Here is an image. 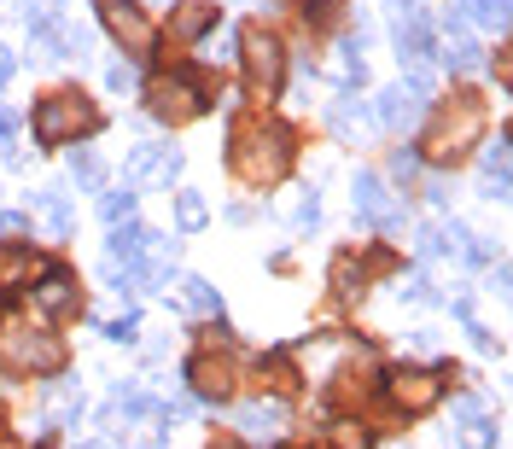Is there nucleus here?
<instances>
[{
  "mask_svg": "<svg viewBox=\"0 0 513 449\" xmlns=\"http://www.w3.org/2000/svg\"><path fill=\"white\" fill-rule=\"evenodd\" d=\"M292 152L298 140L286 123H263V117H245L234 123V146H228V164L240 175L245 187H274L280 175L292 170Z\"/></svg>",
  "mask_w": 513,
  "mask_h": 449,
  "instance_id": "f257e3e1",
  "label": "nucleus"
},
{
  "mask_svg": "<svg viewBox=\"0 0 513 449\" xmlns=\"http://www.w3.org/2000/svg\"><path fill=\"white\" fill-rule=\"evenodd\" d=\"M484 135V105L473 94H449V111H438V123H432V135H426V158H438V164H455V158H467Z\"/></svg>",
  "mask_w": 513,
  "mask_h": 449,
  "instance_id": "f03ea898",
  "label": "nucleus"
},
{
  "mask_svg": "<svg viewBox=\"0 0 513 449\" xmlns=\"http://www.w3.org/2000/svg\"><path fill=\"white\" fill-rule=\"evenodd\" d=\"M146 111L158 117V123H193V117H205L210 111V88L199 76H187V70H170V76H152L146 82Z\"/></svg>",
  "mask_w": 513,
  "mask_h": 449,
  "instance_id": "7ed1b4c3",
  "label": "nucleus"
},
{
  "mask_svg": "<svg viewBox=\"0 0 513 449\" xmlns=\"http://www.w3.org/2000/svg\"><path fill=\"white\" fill-rule=\"evenodd\" d=\"M100 129V111L88 94H47L35 105V140L41 146H65L76 135H94Z\"/></svg>",
  "mask_w": 513,
  "mask_h": 449,
  "instance_id": "20e7f679",
  "label": "nucleus"
},
{
  "mask_svg": "<svg viewBox=\"0 0 513 449\" xmlns=\"http://www.w3.org/2000/svg\"><path fill=\"white\" fill-rule=\"evenodd\" d=\"M240 59H245V82H251V94H257V100H274L280 82H286V47H280V35L263 30V24H245Z\"/></svg>",
  "mask_w": 513,
  "mask_h": 449,
  "instance_id": "39448f33",
  "label": "nucleus"
},
{
  "mask_svg": "<svg viewBox=\"0 0 513 449\" xmlns=\"http://www.w3.org/2000/svg\"><path fill=\"white\" fill-rule=\"evenodd\" d=\"M0 356H6L12 368H24V374H59V368H65V339L12 327V333H0Z\"/></svg>",
  "mask_w": 513,
  "mask_h": 449,
  "instance_id": "423d86ee",
  "label": "nucleus"
},
{
  "mask_svg": "<svg viewBox=\"0 0 513 449\" xmlns=\"http://www.w3.org/2000/svg\"><path fill=\"white\" fill-rule=\"evenodd\" d=\"M438 397H444V374L438 368H397V374H385V403L397 415H432Z\"/></svg>",
  "mask_w": 513,
  "mask_h": 449,
  "instance_id": "0eeeda50",
  "label": "nucleus"
},
{
  "mask_svg": "<svg viewBox=\"0 0 513 449\" xmlns=\"http://www.w3.org/2000/svg\"><path fill=\"white\" fill-rule=\"evenodd\" d=\"M30 304L35 315H47V321H70V315H82V292H76V275L59 269V263H47L41 280L30 286Z\"/></svg>",
  "mask_w": 513,
  "mask_h": 449,
  "instance_id": "6e6552de",
  "label": "nucleus"
},
{
  "mask_svg": "<svg viewBox=\"0 0 513 449\" xmlns=\"http://www.w3.org/2000/svg\"><path fill=\"white\" fill-rule=\"evenodd\" d=\"M350 199H356V210L374 222L379 234H403L409 210H403V199H391V193H385V181H379L374 170H356V193H350Z\"/></svg>",
  "mask_w": 513,
  "mask_h": 449,
  "instance_id": "1a4fd4ad",
  "label": "nucleus"
},
{
  "mask_svg": "<svg viewBox=\"0 0 513 449\" xmlns=\"http://www.w3.org/2000/svg\"><path fill=\"white\" fill-rule=\"evenodd\" d=\"M187 385H193V397L210 403V409L228 403V397H234V356H228V350H222V356H216V350H199V356L187 362Z\"/></svg>",
  "mask_w": 513,
  "mask_h": 449,
  "instance_id": "9d476101",
  "label": "nucleus"
},
{
  "mask_svg": "<svg viewBox=\"0 0 513 449\" xmlns=\"http://www.w3.org/2000/svg\"><path fill=\"white\" fill-rule=\"evenodd\" d=\"M100 24L117 35L129 53H146V47H152V24H146V12H140L135 0H100Z\"/></svg>",
  "mask_w": 513,
  "mask_h": 449,
  "instance_id": "9b49d317",
  "label": "nucleus"
},
{
  "mask_svg": "<svg viewBox=\"0 0 513 449\" xmlns=\"http://www.w3.org/2000/svg\"><path fill=\"white\" fill-rule=\"evenodd\" d=\"M234 432H240V444H280V432H286V409L280 403H240V415H234Z\"/></svg>",
  "mask_w": 513,
  "mask_h": 449,
  "instance_id": "f8f14e48",
  "label": "nucleus"
},
{
  "mask_svg": "<svg viewBox=\"0 0 513 449\" xmlns=\"http://www.w3.org/2000/svg\"><path fill=\"white\" fill-rule=\"evenodd\" d=\"M216 18H222V6H210V0H187V6H175L170 12V41L175 47H193V41H205L216 30Z\"/></svg>",
  "mask_w": 513,
  "mask_h": 449,
  "instance_id": "ddd939ff",
  "label": "nucleus"
},
{
  "mask_svg": "<svg viewBox=\"0 0 513 449\" xmlns=\"http://www.w3.org/2000/svg\"><path fill=\"white\" fill-rule=\"evenodd\" d=\"M420 111H426V94H414L409 82H397V88H385L374 105V117L385 123V129H414L420 123Z\"/></svg>",
  "mask_w": 513,
  "mask_h": 449,
  "instance_id": "4468645a",
  "label": "nucleus"
},
{
  "mask_svg": "<svg viewBox=\"0 0 513 449\" xmlns=\"http://www.w3.org/2000/svg\"><path fill=\"white\" fill-rule=\"evenodd\" d=\"M455 415H461V426H455V444H461V449H490V444H496V420L484 415L479 397H461V409H455Z\"/></svg>",
  "mask_w": 513,
  "mask_h": 449,
  "instance_id": "2eb2a0df",
  "label": "nucleus"
},
{
  "mask_svg": "<svg viewBox=\"0 0 513 449\" xmlns=\"http://www.w3.org/2000/svg\"><path fill=\"white\" fill-rule=\"evenodd\" d=\"M444 65L455 70V76H467V70H479V65H484L479 41L467 35V24H461V18H449V24H444Z\"/></svg>",
  "mask_w": 513,
  "mask_h": 449,
  "instance_id": "dca6fc26",
  "label": "nucleus"
},
{
  "mask_svg": "<svg viewBox=\"0 0 513 449\" xmlns=\"http://www.w3.org/2000/svg\"><path fill=\"white\" fill-rule=\"evenodd\" d=\"M129 175H152V181H164L170 187L175 175H181V152H170V146H135L129 152Z\"/></svg>",
  "mask_w": 513,
  "mask_h": 449,
  "instance_id": "f3484780",
  "label": "nucleus"
},
{
  "mask_svg": "<svg viewBox=\"0 0 513 449\" xmlns=\"http://www.w3.org/2000/svg\"><path fill=\"white\" fill-rule=\"evenodd\" d=\"M146 234H152V228H140L135 216H123V222H111V263H123V269H135L140 257H146Z\"/></svg>",
  "mask_w": 513,
  "mask_h": 449,
  "instance_id": "a211bd4d",
  "label": "nucleus"
},
{
  "mask_svg": "<svg viewBox=\"0 0 513 449\" xmlns=\"http://www.w3.org/2000/svg\"><path fill=\"white\" fill-rule=\"evenodd\" d=\"M397 59H403L409 70L432 59V18H420V24H397Z\"/></svg>",
  "mask_w": 513,
  "mask_h": 449,
  "instance_id": "6ab92c4d",
  "label": "nucleus"
},
{
  "mask_svg": "<svg viewBox=\"0 0 513 449\" xmlns=\"http://www.w3.org/2000/svg\"><path fill=\"white\" fill-rule=\"evenodd\" d=\"M467 240H473V234H467V228H455V222H432V228H420V251H426V257H455V251H467Z\"/></svg>",
  "mask_w": 513,
  "mask_h": 449,
  "instance_id": "aec40b11",
  "label": "nucleus"
},
{
  "mask_svg": "<svg viewBox=\"0 0 513 449\" xmlns=\"http://www.w3.org/2000/svg\"><path fill=\"white\" fill-rule=\"evenodd\" d=\"M35 205H41V216H47L53 240H65L70 228H76V210H70V199L59 193V187H41V193H35Z\"/></svg>",
  "mask_w": 513,
  "mask_h": 449,
  "instance_id": "412c9836",
  "label": "nucleus"
},
{
  "mask_svg": "<svg viewBox=\"0 0 513 449\" xmlns=\"http://www.w3.org/2000/svg\"><path fill=\"white\" fill-rule=\"evenodd\" d=\"M455 18L473 24V30H508V0H461Z\"/></svg>",
  "mask_w": 513,
  "mask_h": 449,
  "instance_id": "4be33fe9",
  "label": "nucleus"
},
{
  "mask_svg": "<svg viewBox=\"0 0 513 449\" xmlns=\"http://www.w3.org/2000/svg\"><path fill=\"white\" fill-rule=\"evenodd\" d=\"M70 181L82 187V193H100V181H105V164L88 152V146H70Z\"/></svg>",
  "mask_w": 513,
  "mask_h": 449,
  "instance_id": "5701e85b",
  "label": "nucleus"
},
{
  "mask_svg": "<svg viewBox=\"0 0 513 449\" xmlns=\"http://www.w3.org/2000/svg\"><path fill=\"white\" fill-rule=\"evenodd\" d=\"M257 374H263L274 391H298V368H292V356H286V350H269V356H257Z\"/></svg>",
  "mask_w": 513,
  "mask_h": 449,
  "instance_id": "b1692460",
  "label": "nucleus"
},
{
  "mask_svg": "<svg viewBox=\"0 0 513 449\" xmlns=\"http://www.w3.org/2000/svg\"><path fill=\"white\" fill-rule=\"evenodd\" d=\"M181 286H187V292H181V298H187V310L193 315H210V321H216V315H222V298H216V286H210V280H181Z\"/></svg>",
  "mask_w": 513,
  "mask_h": 449,
  "instance_id": "393cba45",
  "label": "nucleus"
},
{
  "mask_svg": "<svg viewBox=\"0 0 513 449\" xmlns=\"http://www.w3.org/2000/svg\"><path fill=\"white\" fill-rule=\"evenodd\" d=\"M175 222H181V234H199L210 222V205L199 193H175Z\"/></svg>",
  "mask_w": 513,
  "mask_h": 449,
  "instance_id": "a878e982",
  "label": "nucleus"
},
{
  "mask_svg": "<svg viewBox=\"0 0 513 449\" xmlns=\"http://www.w3.org/2000/svg\"><path fill=\"white\" fill-rule=\"evenodd\" d=\"M100 216H105V222H123V216H135V187L123 181L117 193H105V199H100Z\"/></svg>",
  "mask_w": 513,
  "mask_h": 449,
  "instance_id": "bb28decb",
  "label": "nucleus"
},
{
  "mask_svg": "<svg viewBox=\"0 0 513 449\" xmlns=\"http://www.w3.org/2000/svg\"><path fill=\"white\" fill-rule=\"evenodd\" d=\"M333 444L339 449H368L374 444V432H368L362 420H339V426H333Z\"/></svg>",
  "mask_w": 513,
  "mask_h": 449,
  "instance_id": "cd10ccee",
  "label": "nucleus"
},
{
  "mask_svg": "<svg viewBox=\"0 0 513 449\" xmlns=\"http://www.w3.org/2000/svg\"><path fill=\"white\" fill-rule=\"evenodd\" d=\"M24 269H30V251H24V240H12L0 251V280H18Z\"/></svg>",
  "mask_w": 513,
  "mask_h": 449,
  "instance_id": "c85d7f7f",
  "label": "nucleus"
},
{
  "mask_svg": "<svg viewBox=\"0 0 513 449\" xmlns=\"http://www.w3.org/2000/svg\"><path fill=\"white\" fill-rule=\"evenodd\" d=\"M333 286H339L344 298H350V292H362V263H350V257H339V263H333Z\"/></svg>",
  "mask_w": 513,
  "mask_h": 449,
  "instance_id": "c756f323",
  "label": "nucleus"
},
{
  "mask_svg": "<svg viewBox=\"0 0 513 449\" xmlns=\"http://www.w3.org/2000/svg\"><path fill=\"white\" fill-rule=\"evenodd\" d=\"M339 18V0H304V24H315V30H327Z\"/></svg>",
  "mask_w": 513,
  "mask_h": 449,
  "instance_id": "7c9ffc66",
  "label": "nucleus"
},
{
  "mask_svg": "<svg viewBox=\"0 0 513 449\" xmlns=\"http://www.w3.org/2000/svg\"><path fill=\"white\" fill-rule=\"evenodd\" d=\"M135 333H140V315H117V321L105 327V339H111V345H135Z\"/></svg>",
  "mask_w": 513,
  "mask_h": 449,
  "instance_id": "2f4dec72",
  "label": "nucleus"
},
{
  "mask_svg": "<svg viewBox=\"0 0 513 449\" xmlns=\"http://www.w3.org/2000/svg\"><path fill=\"white\" fill-rule=\"evenodd\" d=\"M30 234V216L24 210H0V240H24Z\"/></svg>",
  "mask_w": 513,
  "mask_h": 449,
  "instance_id": "473e14b6",
  "label": "nucleus"
},
{
  "mask_svg": "<svg viewBox=\"0 0 513 449\" xmlns=\"http://www.w3.org/2000/svg\"><path fill=\"white\" fill-rule=\"evenodd\" d=\"M414 170H420V152H409V146H397V152H391V175H397V181H409Z\"/></svg>",
  "mask_w": 513,
  "mask_h": 449,
  "instance_id": "72a5a7b5",
  "label": "nucleus"
},
{
  "mask_svg": "<svg viewBox=\"0 0 513 449\" xmlns=\"http://www.w3.org/2000/svg\"><path fill=\"white\" fill-rule=\"evenodd\" d=\"M385 6H391V18H397V24H420V18H426V6H420V0H385Z\"/></svg>",
  "mask_w": 513,
  "mask_h": 449,
  "instance_id": "f704fd0d",
  "label": "nucleus"
},
{
  "mask_svg": "<svg viewBox=\"0 0 513 449\" xmlns=\"http://www.w3.org/2000/svg\"><path fill=\"white\" fill-rule=\"evenodd\" d=\"M350 123H362V105H356L350 94H344V100L333 105V129H350Z\"/></svg>",
  "mask_w": 513,
  "mask_h": 449,
  "instance_id": "c9c22d12",
  "label": "nucleus"
},
{
  "mask_svg": "<svg viewBox=\"0 0 513 449\" xmlns=\"http://www.w3.org/2000/svg\"><path fill=\"white\" fill-rule=\"evenodd\" d=\"M403 298H409V304H432L438 292H432V280H426V275H414V280H409V292H403Z\"/></svg>",
  "mask_w": 513,
  "mask_h": 449,
  "instance_id": "e433bc0d",
  "label": "nucleus"
},
{
  "mask_svg": "<svg viewBox=\"0 0 513 449\" xmlns=\"http://www.w3.org/2000/svg\"><path fill=\"white\" fill-rule=\"evenodd\" d=\"M315 222H321V199L309 193L304 205H298V228H315Z\"/></svg>",
  "mask_w": 513,
  "mask_h": 449,
  "instance_id": "4c0bfd02",
  "label": "nucleus"
},
{
  "mask_svg": "<svg viewBox=\"0 0 513 449\" xmlns=\"http://www.w3.org/2000/svg\"><path fill=\"white\" fill-rule=\"evenodd\" d=\"M105 82H111V88H135V65H111Z\"/></svg>",
  "mask_w": 513,
  "mask_h": 449,
  "instance_id": "58836bf2",
  "label": "nucleus"
},
{
  "mask_svg": "<svg viewBox=\"0 0 513 449\" xmlns=\"http://www.w3.org/2000/svg\"><path fill=\"white\" fill-rule=\"evenodd\" d=\"M0 135H6V140L18 135V111H12V105H0Z\"/></svg>",
  "mask_w": 513,
  "mask_h": 449,
  "instance_id": "ea45409f",
  "label": "nucleus"
},
{
  "mask_svg": "<svg viewBox=\"0 0 513 449\" xmlns=\"http://www.w3.org/2000/svg\"><path fill=\"white\" fill-rule=\"evenodd\" d=\"M12 82V53H0V88Z\"/></svg>",
  "mask_w": 513,
  "mask_h": 449,
  "instance_id": "a19ab883",
  "label": "nucleus"
},
{
  "mask_svg": "<svg viewBox=\"0 0 513 449\" xmlns=\"http://www.w3.org/2000/svg\"><path fill=\"white\" fill-rule=\"evenodd\" d=\"M210 449H234V444H210Z\"/></svg>",
  "mask_w": 513,
  "mask_h": 449,
  "instance_id": "79ce46f5",
  "label": "nucleus"
},
{
  "mask_svg": "<svg viewBox=\"0 0 513 449\" xmlns=\"http://www.w3.org/2000/svg\"><path fill=\"white\" fill-rule=\"evenodd\" d=\"M88 449H105V444H88Z\"/></svg>",
  "mask_w": 513,
  "mask_h": 449,
  "instance_id": "37998d69",
  "label": "nucleus"
},
{
  "mask_svg": "<svg viewBox=\"0 0 513 449\" xmlns=\"http://www.w3.org/2000/svg\"><path fill=\"white\" fill-rule=\"evenodd\" d=\"M152 6H164V0H152Z\"/></svg>",
  "mask_w": 513,
  "mask_h": 449,
  "instance_id": "c03bdc74",
  "label": "nucleus"
}]
</instances>
